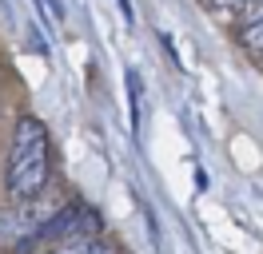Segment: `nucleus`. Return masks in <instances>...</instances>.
Here are the masks:
<instances>
[{"label": "nucleus", "instance_id": "obj_3", "mask_svg": "<svg viewBox=\"0 0 263 254\" xmlns=\"http://www.w3.org/2000/svg\"><path fill=\"white\" fill-rule=\"evenodd\" d=\"M239 44H243L247 52L263 56V0H255L251 8L239 12Z\"/></svg>", "mask_w": 263, "mask_h": 254}, {"label": "nucleus", "instance_id": "obj_1", "mask_svg": "<svg viewBox=\"0 0 263 254\" xmlns=\"http://www.w3.org/2000/svg\"><path fill=\"white\" fill-rule=\"evenodd\" d=\"M48 167H52V147H48V127L36 115H24L12 131V147H8V167H4V187L8 195L24 203L36 199L48 187Z\"/></svg>", "mask_w": 263, "mask_h": 254}, {"label": "nucleus", "instance_id": "obj_5", "mask_svg": "<svg viewBox=\"0 0 263 254\" xmlns=\"http://www.w3.org/2000/svg\"><path fill=\"white\" fill-rule=\"evenodd\" d=\"M212 12H219V16H239L243 8H251L255 0H203Z\"/></svg>", "mask_w": 263, "mask_h": 254}, {"label": "nucleus", "instance_id": "obj_4", "mask_svg": "<svg viewBox=\"0 0 263 254\" xmlns=\"http://www.w3.org/2000/svg\"><path fill=\"white\" fill-rule=\"evenodd\" d=\"M48 254H112V246H108L100 235H92V238H72V242H60V246H52Z\"/></svg>", "mask_w": 263, "mask_h": 254}, {"label": "nucleus", "instance_id": "obj_2", "mask_svg": "<svg viewBox=\"0 0 263 254\" xmlns=\"http://www.w3.org/2000/svg\"><path fill=\"white\" fill-rule=\"evenodd\" d=\"M60 195H36V199H24L20 206H8L0 210V246L4 250H28L36 246L40 230L48 226V219L60 210Z\"/></svg>", "mask_w": 263, "mask_h": 254}]
</instances>
